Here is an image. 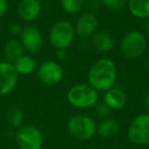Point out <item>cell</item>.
<instances>
[{"label":"cell","mask_w":149,"mask_h":149,"mask_svg":"<svg viewBox=\"0 0 149 149\" xmlns=\"http://www.w3.org/2000/svg\"><path fill=\"white\" fill-rule=\"evenodd\" d=\"M116 63L109 58H100L91 65L88 82L97 92H106L113 87L116 81Z\"/></svg>","instance_id":"1"},{"label":"cell","mask_w":149,"mask_h":149,"mask_svg":"<svg viewBox=\"0 0 149 149\" xmlns=\"http://www.w3.org/2000/svg\"><path fill=\"white\" fill-rule=\"evenodd\" d=\"M68 131L72 137L80 141H87L97 133V125L87 114H74L68 122Z\"/></svg>","instance_id":"2"},{"label":"cell","mask_w":149,"mask_h":149,"mask_svg":"<svg viewBox=\"0 0 149 149\" xmlns=\"http://www.w3.org/2000/svg\"><path fill=\"white\" fill-rule=\"evenodd\" d=\"M68 101L74 107L90 108L98 102V92L89 84L74 85L68 92Z\"/></svg>","instance_id":"3"},{"label":"cell","mask_w":149,"mask_h":149,"mask_svg":"<svg viewBox=\"0 0 149 149\" xmlns=\"http://www.w3.org/2000/svg\"><path fill=\"white\" fill-rule=\"evenodd\" d=\"M147 49V39L139 31H131L124 36L120 42V51L127 59H137Z\"/></svg>","instance_id":"4"},{"label":"cell","mask_w":149,"mask_h":149,"mask_svg":"<svg viewBox=\"0 0 149 149\" xmlns=\"http://www.w3.org/2000/svg\"><path fill=\"white\" fill-rule=\"evenodd\" d=\"M76 36L74 27L68 21H60L54 24L49 33L51 45L56 49H68Z\"/></svg>","instance_id":"5"},{"label":"cell","mask_w":149,"mask_h":149,"mask_svg":"<svg viewBox=\"0 0 149 149\" xmlns=\"http://www.w3.org/2000/svg\"><path fill=\"white\" fill-rule=\"evenodd\" d=\"M15 141L19 149H42L44 144L41 131L33 125H23L17 129Z\"/></svg>","instance_id":"6"},{"label":"cell","mask_w":149,"mask_h":149,"mask_svg":"<svg viewBox=\"0 0 149 149\" xmlns=\"http://www.w3.org/2000/svg\"><path fill=\"white\" fill-rule=\"evenodd\" d=\"M128 138L135 145L149 144V112L139 114L131 122L128 128Z\"/></svg>","instance_id":"7"},{"label":"cell","mask_w":149,"mask_h":149,"mask_svg":"<svg viewBox=\"0 0 149 149\" xmlns=\"http://www.w3.org/2000/svg\"><path fill=\"white\" fill-rule=\"evenodd\" d=\"M19 76L13 63L0 61V95H7L15 89Z\"/></svg>","instance_id":"8"},{"label":"cell","mask_w":149,"mask_h":149,"mask_svg":"<svg viewBox=\"0 0 149 149\" xmlns=\"http://www.w3.org/2000/svg\"><path fill=\"white\" fill-rule=\"evenodd\" d=\"M38 78L42 83L53 86L60 83L63 78V70L58 62L46 60L38 68Z\"/></svg>","instance_id":"9"},{"label":"cell","mask_w":149,"mask_h":149,"mask_svg":"<svg viewBox=\"0 0 149 149\" xmlns=\"http://www.w3.org/2000/svg\"><path fill=\"white\" fill-rule=\"evenodd\" d=\"M19 41L24 49L32 54L39 52L44 44L43 35L40 32V30L32 26L23 28L19 34Z\"/></svg>","instance_id":"10"},{"label":"cell","mask_w":149,"mask_h":149,"mask_svg":"<svg viewBox=\"0 0 149 149\" xmlns=\"http://www.w3.org/2000/svg\"><path fill=\"white\" fill-rule=\"evenodd\" d=\"M74 27V32L81 38L92 37L98 27V19L94 13L87 11L78 17Z\"/></svg>","instance_id":"11"},{"label":"cell","mask_w":149,"mask_h":149,"mask_svg":"<svg viewBox=\"0 0 149 149\" xmlns=\"http://www.w3.org/2000/svg\"><path fill=\"white\" fill-rule=\"evenodd\" d=\"M42 9L40 0H19L17 15L24 22H33L39 17Z\"/></svg>","instance_id":"12"},{"label":"cell","mask_w":149,"mask_h":149,"mask_svg":"<svg viewBox=\"0 0 149 149\" xmlns=\"http://www.w3.org/2000/svg\"><path fill=\"white\" fill-rule=\"evenodd\" d=\"M103 102L111 110L122 109L127 103V95L123 90L112 87L105 92Z\"/></svg>","instance_id":"13"},{"label":"cell","mask_w":149,"mask_h":149,"mask_svg":"<svg viewBox=\"0 0 149 149\" xmlns=\"http://www.w3.org/2000/svg\"><path fill=\"white\" fill-rule=\"evenodd\" d=\"M92 44L97 51L106 53L113 48L114 42L112 36L108 32L98 31L95 32L92 36Z\"/></svg>","instance_id":"14"},{"label":"cell","mask_w":149,"mask_h":149,"mask_svg":"<svg viewBox=\"0 0 149 149\" xmlns=\"http://www.w3.org/2000/svg\"><path fill=\"white\" fill-rule=\"evenodd\" d=\"M4 56L6 58V61H9L11 63H15L21 56H23L25 49L22 45L21 41L17 39H10L5 43L3 48Z\"/></svg>","instance_id":"15"},{"label":"cell","mask_w":149,"mask_h":149,"mask_svg":"<svg viewBox=\"0 0 149 149\" xmlns=\"http://www.w3.org/2000/svg\"><path fill=\"white\" fill-rule=\"evenodd\" d=\"M127 4L133 17L144 21L149 19V0H128Z\"/></svg>","instance_id":"16"},{"label":"cell","mask_w":149,"mask_h":149,"mask_svg":"<svg viewBox=\"0 0 149 149\" xmlns=\"http://www.w3.org/2000/svg\"><path fill=\"white\" fill-rule=\"evenodd\" d=\"M120 124L113 118H105L97 125V133L103 138H112L120 132Z\"/></svg>","instance_id":"17"},{"label":"cell","mask_w":149,"mask_h":149,"mask_svg":"<svg viewBox=\"0 0 149 149\" xmlns=\"http://www.w3.org/2000/svg\"><path fill=\"white\" fill-rule=\"evenodd\" d=\"M17 74L28 76L31 74L36 68V60L33 56L29 54H24L13 63Z\"/></svg>","instance_id":"18"},{"label":"cell","mask_w":149,"mask_h":149,"mask_svg":"<svg viewBox=\"0 0 149 149\" xmlns=\"http://www.w3.org/2000/svg\"><path fill=\"white\" fill-rule=\"evenodd\" d=\"M6 120L8 124L13 128L19 129L23 126L24 120H25V114L24 111L19 107H10L6 112Z\"/></svg>","instance_id":"19"},{"label":"cell","mask_w":149,"mask_h":149,"mask_svg":"<svg viewBox=\"0 0 149 149\" xmlns=\"http://www.w3.org/2000/svg\"><path fill=\"white\" fill-rule=\"evenodd\" d=\"M87 0H60L61 7L66 13L76 15L86 6Z\"/></svg>","instance_id":"20"},{"label":"cell","mask_w":149,"mask_h":149,"mask_svg":"<svg viewBox=\"0 0 149 149\" xmlns=\"http://www.w3.org/2000/svg\"><path fill=\"white\" fill-rule=\"evenodd\" d=\"M102 5L112 11H120L124 9L128 0H101Z\"/></svg>","instance_id":"21"},{"label":"cell","mask_w":149,"mask_h":149,"mask_svg":"<svg viewBox=\"0 0 149 149\" xmlns=\"http://www.w3.org/2000/svg\"><path fill=\"white\" fill-rule=\"evenodd\" d=\"M95 107V113L98 118H102V120H105V118H108L110 116V112H111V109L104 103L102 102H97V103L94 105Z\"/></svg>","instance_id":"22"},{"label":"cell","mask_w":149,"mask_h":149,"mask_svg":"<svg viewBox=\"0 0 149 149\" xmlns=\"http://www.w3.org/2000/svg\"><path fill=\"white\" fill-rule=\"evenodd\" d=\"M101 5H102L101 0H87L85 7H87L89 11L94 13V11L98 10L101 7Z\"/></svg>","instance_id":"23"},{"label":"cell","mask_w":149,"mask_h":149,"mask_svg":"<svg viewBox=\"0 0 149 149\" xmlns=\"http://www.w3.org/2000/svg\"><path fill=\"white\" fill-rule=\"evenodd\" d=\"M22 30H23V28H22L21 25L17 23H13L10 25V27H9V32H10V34L11 35H15V36H17V35L19 36Z\"/></svg>","instance_id":"24"},{"label":"cell","mask_w":149,"mask_h":149,"mask_svg":"<svg viewBox=\"0 0 149 149\" xmlns=\"http://www.w3.org/2000/svg\"><path fill=\"white\" fill-rule=\"evenodd\" d=\"M8 9V1L7 0H0V19L5 15Z\"/></svg>","instance_id":"25"},{"label":"cell","mask_w":149,"mask_h":149,"mask_svg":"<svg viewBox=\"0 0 149 149\" xmlns=\"http://www.w3.org/2000/svg\"><path fill=\"white\" fill-rule=\"evenodd\" d=\"M66 55H68L66 49H56V56H57L58 59H60V60L65 59Z\"/></svg>","instance_id":"26"},{"label":"cell","mask_w":149,"mask_h":149,"mask_svg":"<svg viewBox=\"0 0 149 149\" xmlns=\"http://www.w3.org/2000/svg\"><path fill=\"white\" fill-rule=\"evenodd\" d=\"M143 103H144V106L147 109V111L149 112V92L145 95L144 99H143Z\"/></svg>","instance_id":"27"},{"label":"cell","mask_w":149,"mask_h":149,"mask_svg":"<svg viewBox=\"0 0 149 149\" xmlns=\"http://www.w3.org/2000/svg\"><path fill=\"white\" fill-rule=\"evenodd\" d=\"M144 31L147 35L149 36V19H145V23H144Z\"/></svg>","instance_id":"28"}]
</instances>
